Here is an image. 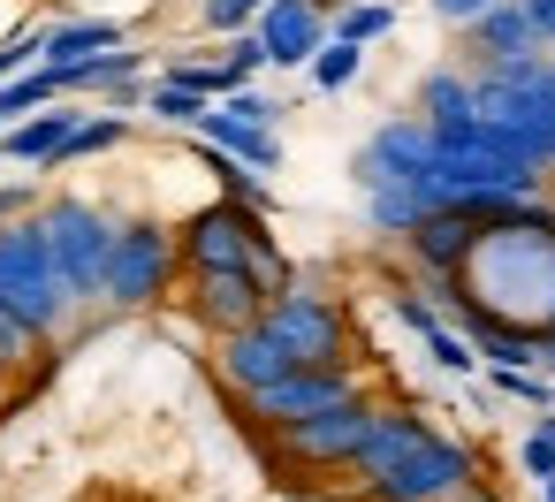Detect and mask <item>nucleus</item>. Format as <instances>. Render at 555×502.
Returning a JSON list of instances; mask_svg holds the SVG:
<instances>
[{
  "label": "nucleus",
  "mask_w": 555,
  "mask_h": 502,
  "mask_svg": "<svg viewBox=\"0 0 555 502\" xmlns=\"http://www.w3.org/2000/svg\"><path fill=\"white\" fill-rule=\"evenodd\" d=\"M31 221H39V244H47V259H54L69 305H77V312L100 305V274H107V244H115V214L69 191V198H39Z\"/></svg>",
  "instance_id": "f03ea898"
},
{
  "label": "nucleus",
  "mask_w": 555,
  "mask_h": 502,
  "mask_svg": "<svg viewBox=\"0 0 555 502\" xmlns=\"http://www.w3.org/2000/svg\"><path fill=\"white\" fill-rule=\"evenodd\" d=\"M358 69H365V47H350V39H320V54L305 62V77H312V92H350L358 85Z\"/></svg>",
  "instance_id": "5701e85b"
},
{
  "label": "nucleus",
  "mask_w": 555,
  "mask_h": 502,
  "mask_svg": "<svg viewBox=\"0 0 555 502\" xmlns=\"http://www.w3.org/2000/svg\"><path fill=\"white\" fill-rule=\"evenodd\" d=\"M267 327L282 335V350L297 365H350V312H343V297H327L312 282H289L282 297H267Z\"/></svg>",
  "instance_id": "423d86ee"
},
{
  "label": "nucleus",
  "mask_w": 555,
  "mask_h": 502,
  "mask_svg": "<svg viewBox=\"0 0 555 502\" xmlns=\"http://www.w3.org/2000/svg\"><path fill=\"white\" fill-rule=\"evenodd\" d=\"M39 198H31V183H9V191H0V221H16V214H31Z\"/></svg>",
  "instance_id": "473e14b6"
},
{
  "label": "nucleus",
  "mask_w": 555,
  "mask_h": 502,
  "mask_svg": "<svg viewBox=\"0 0 555 502\" xmlns=\"http://www.w3.org/2000/svg\"><path fill=\"white\" fill-rule=\"evenodd\" d=\"M47 100H62V77H54L47 62H31V69H16V77H0V130L24 123V115H39Z\"/></svg>",
  "instance_id": "412c9836"
},
{
  "label": "nucleus",
  "mask_w": 555,
  "mask_h": 502,
  "mask_svg": "<svg viewBox=\"0 0 555 502\" xmlns=\"http://www.w3.org/2000/svg\"><path fill=\"white\" fill-rule=\"evenodd\" d=\"M221 69H229V85H251V77L267 69V47H259V31H229V47H221Z\"/></svg>",
  "instance_id": "cd10ccee"
},
{
  "label": "nucleus",
  "mask_w": 555,
  "mask_h": 502,
  "mask_svg": "<svg viewBox=\"0 0 555 502\" xmlns=\"http://www.w3.org/2000/svg\"><path fill=\"white\" fill-rule=\"evenodd\" d=\"M525 16H532V31H540V47H555V0H525Z\"/></svg>",
  "instance_id": "72a5a7b5"
},
{
  "label": "nucleus",
  "mask_w": 555,
  "mask_h": 502,
  "mask_svg": "<svg viewBox=\"0 0 555 502\" xmlns=\"http://www.w3.org/2000/svg\"><path fill=\"white\" fill-rule=\"evenodd\" d=\"M183 305H191V320H198L206 335H236V327H251V320L267 312V297H259V282H251L244 267L183 274Z\"/></svg>",
  "instance_id": "f8f14e48"
},
{
  "label": "nucleus",
  "mask_w": 555,
  "mask_h": 502,
  "mask_svg": "<svg viewBox=\"0 0 555 502\" xmlns=\"http://www.w3.org/2000/svg\"><path fill=\"white\" fill-rule=\"evenodd\" d=\"M122 138H130V115H77V130L62 138L54 168H69V160H92V153H115Z\"/></svg>",
  "instance_id": "b1692460"
},
{
  "label": "nucleus",
  "mask_w": 555,
  "mask_h": 502,
  "mask_svg": "<svg viewBox=\"0 0 555 502\" xmlns=\"http://www.w3.org/2000/svg\"><path fill=\"white\" fill-rule=\"evenodd\" d=\"M153 123H176V130H198V115L214 107L198 85H183V77H160V85H145V100H138Z\"/></svg>",
  "instance_id": "4be33fe9"
},
{
  "label": "nucleus",
  "mask_w": 555,
  "mask_h": 502,
  "mask_svg": "<svg viewBox=\"0 0 555 502\" xmlns=\"http://www.w3.org/2000/svg\"><path fill=\"white\" fill-rule=\"evenodd\" d=\"M259 9H267V0H198V16H206V31H251L259 24Z\"/></svg>",
  "instance_id": "c85d7f7f"
},
{
  "label": "nucleus",
  "mask_w": 555,
  "mask_h": 502,
  "mask_svg": "<svg viewBox=\"0 0 555 502\" xmlns=\"http://www.w3.org/2000/svg\"><path fill=\"white\" fill-rule=\"evenodd\" d=\"M472 115H479L472 69H434V77H418V123H426V130H456V123H472Z\"/></svg>",
  "instance_id": "6ab92c4d"
},
{
  "label": "nucleus",
  "mask_w": 555,
  "mask_h": 502,
  "mask_svg": "<svg viewBox=\"0 0 555 502\" xmlns=\"http://www.w3.org/2000/svg\"><path fill=\"white\" fill-rule=\"evenodd\" d=\"M259 236H267V214H251V206H236V198H214V206H198L191 221H176V259H183V274L244 267Z\"/></svg>",
  "instance_id": "1a4fd4ad"
},
{
  "label": "nucleus",
  "mask_w": 555,
  "mask_h": 502,
  "mask_svg": "<svg viewBox=\"0 0 555 502\" xmlns=\"http://www.w3.org/2000/svg\"><path fill=\"white\" fill-rule=\"evenodd\" d=\"M464 479H479V449L464 441V434H426L411 456H396L380 479H365L358 487V502H449Z\"/></svg>",
  "instance_id": "39448f33"
},
{
  "label": "nucleus",
  "mask_w": 555,
  "mask_h": 502,
  "mask_svg": "<svg viewBox=\"0 0 555 502\" xmlns=\"http://www.w3.org/2000/svg\"><path fill=\"white\" fill-rule=\"evenodd\" d=\"M403 244V259L418 267V282H449L464 259H472V244H479V221L464 214V206H441V214H426L411 236H396Z\"/></svg>",
  "instance_id": "4468645a"
},
{
  "label": "nucleus",
  "mask_w": 555,
  "mask_h": 502,
  "mask_svg": "<svg viewBox=\"0 0 555 502\" xmlns=\"http://www.w3.org/2000/svg\"><path fill=\"white\" fill-rule=\"evenodd\" d=\"M540 502H555V472H547V479H540Z\"/></svg>",
  "instance_id": "c9c22d12"
},
{
  "label": "nucleus",
  "mask_w": 555,
  "mask_h": 502,
  "mask_svg": "<svg viewBox=\"0 0 555 502\" xmlns=\"http://www.w3.org/2000/svg\"><path fill=\"white\" fill-rule=\"evenodd\" d=\"M9 381H16V373H9V365H0V396H9Z\"/></svg>",
  "instance_id": "e433bc0d"
},
{
  "label": "nucleus",
  "mask_w": 555,
  "mask_h": 502,
  "mask_svg": "<svg viewBox=\"0 0 555 502\" xmlns=\"http://www.w3.org/2000/svg\"><path fill=\"white\" fill-rule=\"evenodd\" d=\"M358 191H365V221L380 236H411L426 214L449 206V183H441V160H434V130L418 115H396L380 123L365 145H358Z\"/></svg>",
  "instance_id": "f257e3e1"
},
{
  "label": "nucleus",
  "mask_w": 555,
  "mask_h": 502,
  "mask_svg": "<svg viewBox=\"0 0 555 502\" xmlns=\"http://www.w3.org/2000/svg\"><path fill=\"white\" fill-rule=\"evenodd\" d=\"M244 274L259 282V297H282V289L297 282V267H289V252H282L274 236H259V244H251V259H244Z\"/></svg>",
  "instance_id": "a878e982"
},
{
  "label": "nucleus",
  "mask_w": 555,
  "mask_h": 502,
  "mask_svg": "<svg viewBox=\"0 0 555 502\" xmlns=\"http://www.w3.org/2000/svg\"><path fill=\"white\" fill-rule=\"evenodd\" d=\"M138 69H145V54L122 39V47H107V54H85V62L54 69V77H62V100H85V92H122V85H138Z\"/></svg>",
  "instance_id": "a211bd4d"
},
{
  "label": "nucleus",
  "mask_w": 555,
  "mask_h": 502,
  "mask_svg": "<svg viewBox=\"0 0 555 502\" xmlns=\"http://www.w3.org/2000/svg\"><path fill=\"white\" fill-rule=\"evenodd\" d=\"M350 388H365V381H358V365H289L282 381H267L259 396H244V419H259V426L274 434V426H297V419H312V411L343 403Z\"/></svg>",
  "instance_id": "9d476101"
},
{
  "label": "nucleus",
  "mask_w": 555,
  "mask_h": 502,
  "mask_svg": "<svg viewBox=\"0 0 555 502\" xmlns=\"http://www.w3.org/2000/svg\"><path fill=\"white\" fill-rule=\"evenodd\" d=\"M274 100H259L251 85H236V92H221L206 115H198V145H214V153H229V160H244L251 176H274L282 168V138H274Z\"/></svg>",
  "instance_id": "6e6552de"
},
{
  "label": "nucleus",
  "mask_w": 555,
  "mask_h": 502,
  "mask_svg": "<svg viewBox=\"0 0 555 502\" xmlns=\"http://www.w3.org/2000/svg\"><path fill=\"white\" fill-rule=\"evenodd\" d=\"M517 464H525V472H532V479H547V472H555V441H547V434H540V426H532V434H525V441H517Z\"/></svg>",
  "instance_id": "7c9ffc66"
},
{
  "label": "nucleus",
  "mask_w": 555,
  "mask_h": 502,
  "mask_svg": "<svg viewBox=\"0 0 555 502\" xmlns=\"http://www.w3.org/2000/svg\"><path fill=\"white\" fill-rule=\"evenodd\" d=\"M373 411H380V396H373V388H350L343 403H327V411H312V419H297V426H274V449H282V464H297V472H343V464L358 456Z\"/></svg>",
  "instance_id": "0eeeda50"
},
{
  "label": "nucleus",
  "mask_w": 555,
  "mask_h": 502,
  "mask_svg": "<svg viewBox=\"0 0 555 502\" xmlns=\"http://www.w3.org/2000/svg\"><path fill=\"white\" fill-rule=\"evenodd\" d=\"M107 47H122V24H107V16H77V24H54V31L39 39V62H47V69H69V62L107 54Z\"/></svg>",
  "instance_id": "aec40b11"
},
{
  "label": "nucleus",
  "mask_w": 555,
  "mask_h": 502,
  "mask_svg": "<svg viewBox=\"0 0 555 502\" xmlns=\"http://www.w3.org/2000/svg\"><path fill=\"white\" fill-rule=\"evenodd\" d=\"M396 31V9L388 0H350V9H335V39H350V47H373V39H388Z\"/></svg>",
  "instance_id": "393cba45"
},
{
  "label": "nucleus",
  "mask_w": 555,
  "mask_h": 502,
  "mask_svg": "<svg viewBox=\"0 0 555 502\" xmlns=\"http://www.w3.org/2000/svg\"><path fill=\"white\" fill-rule=\"evenodd\" d=\"M39 350H47V343H39V335H31V327H24L9 305H0V365H9V373H24Z\"/></svg>",
  "instance_id": "bb28decb"
},
{
  "label": "nucleus",
  "mask_w": 555,
  "mask_h": 502,
  "mask_svg": "<svg viewBox=\"0 0 555 502\" xmlns=\"http://www.w3.org/2000/svg\"><path fill=\"white\" fill-rule=\"evenodd\" d=\"M320 9H350V0H320Z\"/></svg>",
  "instance_id": "4c0bfd02"
},
{
  "label": "nucleus",
  "mask_w": 555,
  "mask_h": 502,
  "mask_svg": "<svg viewBox=\"0 0 555 502\" xmlns=\"http://www.w3.org/2000/svg\"><path fill=\"white\" fill-rule=\"evenodd\" d=\"M176 282H183L176 229H168V221H153V214H138V221H115L107 274H100V305H107V312H145V305H160Z\"/></svg>",
  "instance_id": "20e7f679"
},
{
  "label": "nucleus",
  "mask_w": 555,
  "mask_h": 502,
  "mask_svg": "<svg viewBox=\"0 0 555 502\" xmlns=\"http://www.w3.org/2000/svg\"><path fill=\"white\" fill-rule=\"evenodd\" d=\"M449 502H502V494H494V479H487V472H479V479H464V487H456V494H449Z\"/></svg>",
  "instance_id": "f704fd0d"
},
{
  "label": "nucleus",
  "mask_w": 555,
  "mask_h": 502,
  "mask_svg": "<svg viewBox=\"0 0 555 502\" xmlns=\"http://www.w3.org/2000/svg\"><path fill=\"white\" fill-rule=\"evenodd\" d=\"M0 305H9L39 343H54V335L77 320V305H69V289H62V274H54V259H47L31 214L0 221Z\"/></svg>",
  "instance_id": "7ed1b4c3"
},
{
  "label": "nucleus",
  "mask_w": 555,
  "mask_h": 502,
  "mask_svg": "<svg viewBox=\"0 0 555 502\" xmlns=\"http://www.w3.org/2000/svg\"><path fill=\"white\" fill-rule=\"evenodd\" d=\"M39 39H47V31H16V39H0V77L31 69V62H39Z\"/></svg>",
  "instance_id": "c756f323"
},
{
  "label": "nucleus",
  "mask_w": 555,
  "mask_h": 502,
  "mask_svg": "<svg viewBox=\"0 0 555 502\" xmlns=\"http://www.w3.org/2000/svg\"><path fill=\"white\" fill-rule=\"evenodd\" d=\"M69 130H77V100H47L39 115H24V123L0 130V160H16V168H54V153H62Z\"/></svg>",
  "instance_id": "f3484780"
},
{
  "label": "nucleus",
  "mask_w": 555,
  "mask_h": 502,
  "mask_svg": "<svg viewBox=\"0 0 555 502\" xmlns=\"http://www.w3.org/2000/svg\"><path fill=\"white\" fill-rule=\"evenodd\" d=\"M426 9H434L441 24H456V31H464L472 16H487V9H494V0H426Z\"/></svg>",
  "instance_id": "2f4dec72"
},
{
  "label": "nucleus",
  "mask_w": 555,
  "mask_h": 502,
  "mask_svg": "<svg viewBox=\"0 0 555 502\" xmlns=\"http://www.w3.org/2000/svg\"><path fill=\"white\" fill-rule=\"evenodd\" d=\"M297 358L282 350V335L267 327V312L251 320V327H236V335H214V373H221V388L244 403V396H259L267 381H282Z\"/></svg>",
  "instance_id": "9b49d317"
},
{
  "label": "nucleus",
  "mask_w": 555,
  "mask_h": 502,
  "mask_svg": "<svg viewBox=\"0 0 555 502\" xmlns=\"http://www.w3.org/2000/svg\"><path fill=\"white\" fill-rule=\"evenodd\" d=\"M259 47H267V69H305L327 39V9L320 0H267L259 9Z\"/></svg>",
  "instance_id": "2eb2a0df"
},
{
  "label": "nucleus",
  "mask_w": 555,
  "mask_h": 502,
  "mask_svg": "<svg viewBox=\"0 0 555 502\" xmlns=\"http://www.w3.org/2000/svg\"><path fill=\"white\" fill-rule=\"evenodd\" d=\"M426 434H434V419H426L418 403H380V411H373V426H365V441H358V456H350L343 472L365 487V479H380L396 456H411Z\"/></svg>",
  "instance_id": "dca6fc26"
},
{
  "label": "nucleus",
  "mask_w": 555,
  "mask_h": 502,
  "mask_svg": "<svg viewBox=\"0 0 555 502\" xmlns=\"http://www.w3.org/2000/svg\"><path fill=\"white\" fill-rule=\"evenodd\" d=\"M464 47H472V62L494 69V77L540 62V31H532V16H525V0H494L487 16H472V24H464Z\"/></svg>",
  "instance_id": "ddd939ff"
}]
</instances>
